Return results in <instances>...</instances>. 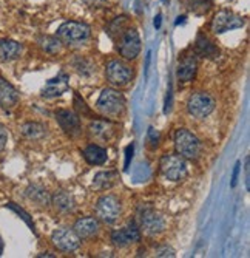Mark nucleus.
I'll return each instance as SVG.
<instances>
[{
    "label": "nucleus",
    "mask_w": 250,
    "mask_h": 258,
    "mask_svg": "<svg viewBox=\"0 0 250 258\" xmlns=\"http://www.w3.org/2000/svg\"><path fill=\"white\" fill-rule=\"evenodd\" d=\"M54 116H56L57 124L66 135L74 136L80 132V118L77 113L71 110H57Z\"/></svg>",
    "instance_id": "14"
},
{
    "label": "nucleus",
    "mask_w": 250,
    "mask_h": 258,
    "mask_svg": "<svg viewBox=\"0 0 250 258\" xmlns=\"http://www.w3.org/2000/svg\"><path fill=\"white\" fill-rule=\"evenodd\" d=\"M154 27H156V28L161 27V16H157V17H156V20H154Z\"/></svg>",
    "instance_id": "38"
},
{
    "label": "nucleus",
    "mask_w": 250,
    "mask_h": 258,
    "mask_svg": "<svg viewBox=\"0 0 250 258\" xmlns=\"http://www.w3.org/2000/svg\"><path fill=\"white\" fill-rule=\"evenodd\" d=\"M195 48H196V53H195V54L202 56V57L216 59V57L219 56V50L215 46V43H213L210 39H207L206 36H202V34L198 36Z\"/></svg>",
    "instance_id": "21"
},
{
    "label": "nucleus",
    "mask_w": 250,
    "mask_h": 258,
    "mask_svg": "<svg viewBox=\"0 0 250 258\" xmlns=\"http://www.w3.org/2000/svg\"><path fill=\"white\" fill-rule=\"evenodd\" d=\"M74 105H76V110L79 113H82V114H92V111H90V108L87 107V104L77 95H74Z\"/></svg>",
    "instance_id": "32"
},
{
    "label": "nucleus",
    "mask_w": 250,
    "mask_h": 258,
    "mask_svg": "<svg viewBox=\"0 0 250 258\" xmlns=\"http://www.w3.org/2000/svg\"><path fill=\"white\" fill-rule=\"evenodd\" d=\"M138 217H139V224H141L139 229H142L147 235L154 237V235H159V233L164 232L165 220L161 214L156 212L151 206H148V204L141 206Z\"/></svg>",
    "instance_id": "6"
},
{
    "label": "nucleus",
    "mask_w": 250,
    "mask_h": 258,
    "mask_svg": "<svg viewBox=\"0 0 250 258\" xmlns=\"http://www.w3.org/2000/svg\"><path fill=\"white\" fill-rule=\"evenodd\" d=\"M198 70V60L195 53H186L178 62V70H176V78L179 82H190L196 76Z\"/></svg>",
    "instance_id": "13"
},
{
    "label": "nucleus",
    "mask_w": 250,
    "mask_h": 258,
    "mask_svg": "<svg viewBox=\"0 0 250 258\" xmlns=\"http://www.w3.org/2000/svg\"><path fill=\"white\" fill-rule=\"evenodd\" d=\"M68 85H70V76L65 73H60L45 84V87L40 91V95H42V98H47V99L57 98L68 90Z\"/></svg>",
    "instance_id": "15"
},
{
    "label": "nucleus",
    "mask_w": 250,
    "mask_h": 258,
    "mask_svg": "<svg viewBox=\"0 0 250 258\" xmlns=\"http://www.w3.org/2000/svg\"><path fill=\"white\" fill-rule=\"evenodd\" d=\"M248 161H250V158L247 156L245 158V187H247V190L250 189V175H248L250 169H248Z\"/></svg>",
    "instance_id": "36"
},
{
    "label": "nucleus",
    "mask_w": 250,
    "mask_h": 258,
    "mask_svg": "<svg viewBox=\"0 0 250 258\" xmlns=\"http://www.w3.org/2000/svg\"><path fill=\"white\" fill-rule=\"evenodd\" d=\"M154 255L156 256H161V258H173L176 253H175V249L170 247V246H159L154 249Z\"/></svg>",
    "instance_id": "31"
},
{
    "label": "nucleus",
    "mask_w": 250,
    "mask_h": 258,
    "mask_svg": "<svg viewBox=\"0 0 250 258\" xmlns=\"http://www.w3.org/2000/svg\"><path fill=\"white\" fill-rule=\"evenodd\" d=\"M8 209H11V210H14V212L22 218V220H24L30 227H31V230H34V224H33V221H31V218H30V215L25 212V210L24 209H22V207H19V206H16L14 203H8V206H7Z\"/></svg>",
    "instance_id": "28"
},
{
    "label": "nucleus",
    "mask_w": 250,
    "mask_h": 258,
    "mask_svg": "<svg viewBox=\"0 0 250 258\" xmlns=\"http://www.w3.org/2000/svg\"><path fill=\"white\" fill-rule=\"evenodd\" d=\"M175 150L184 159H198L202 150L201 141L187 128H179L175 133Z\"/></svg>",
    "instance_id": "2"
},
{
    "label": "nucleus",
    "mask_w": 250,
    "mask_h": 258,
    "mask_svg": "<svg viewBox=\"0 0 250 258\" xmlns=\"http://www.w3.org/2000/svg\"><path fill=\"white\" fill-rule=\"evenodd\" d=\"M7 143H8V130L4 125H0V152L5 150Z\"/></svg>",
    "instance_id": "33"
},
{
    "label": "nucleus",
    "mask_w": 250,
    "mask_h": 258,
    "mask_svg": "<svg viewBox=\"0 0 250 258\" xmlns=\"http://www.w3.org/2000/svg\"><path fill=\"white\" fill-rule=\"evenodd\" d=\"M133 150H134L133 144L127 147V153H125V155H127V156H125V170H128V166H130V159L133 158Z\"/></svg>",
    "instance_id": "35"
},
{
    "label": "nucleus",
    "mask_w": 250,
    "mask_h": 258,
    "mask_svg": "<svg viewBox=\"0 0 250 258\" xmlns=\"http://www.w3.org/2000/svg\"><path fill=\"white\" fill-rule=\"evenodd\" d=\"M105 75H107V79L110 84L118 85V87H124V85L130 84V81L133 78L131 68L121 60H110L105 68Z\"/></svg>",
    "instance_id": "10"
},
{
    "label": "nucleus",
    "mask_w": 250,
    "mask_h": 258,
    "mask_svg": "<svg viewBox=\"0 0 250 258\" xmlns=\"http://www.w3.org/2000/svg\"><path fill=\"white\" fill-rule=\"evenodd\" d=\"M88 132L95 139H101V141H108L116 132V125L111 124L110 121H102V119H96L92 121L88 125Z\"/></svg>",
    "instance_id": "18"
},
{
    "label": "nucleus",
    "mask_w": 250,
    "mask_h": 258,
    "mask_svg": "<svg viewBox=\"0 0 250 258\" xmlns=\"http://www.w3.org/2000/svg\"><path fill=\"white\" fill-rule=\"evenodd\" d=\"M239 170H241V162L238 161L235 164V169H233V175H232V187L236 185V181H238V176H239Z\"/></svg>",
    "instance_id": "34"
},
{
    "label": "nucleus",
    "mask_w": 250,
    "mask_h": 258,
    "mask_svg": "<svg viewBox=\"0 0 250 258\" xmlns=\"http://www.w3.org/2000/svg\"><path fill=\"white\" fill-rule=\"evenodd\" d=\"M22 45L11 39H0V59L4 62H10L17 59L22 54Z\"/></svg>",
    "instance_id": "20"
},
{
    "label": "nucleus",
    "mask_w": 250,
    "mask_h": 258,
    "mask_svg": "<svg viewBox=\"0 0 250 258\" xmlns=\"http://www.w3.org/2000/svg\"><path fill=\"white\" fill-rule=\"evenodd\" d=\"M51 241L60 252H73L80 246V238L73 229L59 227L51 233Z\"/></svg>",
    "instance_id": "9"
},
{
    "label": "nucleus",
    "mask_w": 250,
    "mask_h": 258,
    "mask_svg": "<svg viewBox=\"0 0 250 258\" xmlns=\"http://www.w3.org/2000/svg\"><path fill=\"white\" fill-rule=\"evenodd\" d=\"M87 2H88V4H98L99 0H87Z\"/></svg>",
    "instance_id": "40"
},
{
    "label": "nucleus",
    "mask_w": 250,
    "mask_h": 258,
    "mask_svg": "<svg viewBox=\"0 0 250 258\" xmlns=\"http://www.w3.org/2000/svg\"><path fill=\"white\" fill-rule=\"evenodd\" d=\"M244 27V20L229 11H219L212 20V31L215 34H222L232 30H238Z\"/></svg>",
    "instance_id": "11"
},
{
    "label": "nucleus",
    "mask_w": 250,
    "mask_h": 258,
    "mask_svg": "<svg viewBox=\"0 0 250 258\" xmlns=\"http://www.w3.org/2000/svg\"><path fill=\"white\" fill-rule=\"evenodd\" d=\"M96 212L104 223L115 224L121 217V201L115 195H104L96 203Z\"/></svg>",
    "instance_id": "8"
},
{
    "label": "nucleus",
    "mask_w": 250,
    "mask_h": 258,
    "mask_svg": "<svg viewBox=\"0 0 250 258\" xmlns=\"http://www.w3.org/2000/svg\"><path fill=\"white\" fill-rule=\"evenodd\" d=\"M159 172H161V175L169 181H173V182L183 181L189 173L187 162L178 153L176 155L167 153L161 158V161H159Z\"/></svg>",
    "instance_id": "4"
},
{
    "label": "nucleus",
    "mask_w": 250,
    "mask_h": 258,
    "mask_svg": "<svg viewBox=\"0 0 250 258\" xmlns=\"http://www.w3.org/2000/svg\"><path fill=\"white\" fill-rule=\"evenodd\" d=\"M73 230L77 233V237L80 240H88L93 238L96 233L99 232V221L93 217H85L76 221Z\"/></svg>",
    "instance_id": "17"
},
{
    "label": "nucleus",
    "mask_w": 250,
    "mask_h": 258,
    "mask_svg": "<svg viewBox=\"0 0 250 258\" xmlns=\"http://www.w3.org/2000/svg\"><path fill=\"white\" fill-rule=\"evenodd\" d=\"M90 36H92V30L87 23L82 22H65L57 30V39L68 46L84 45L90 39Z\"/></svg>",
    "instance_id": "1"
},
{
    "label": "nucleus",
    "mask_w": 250,
    "mask_h": 258,
    "mask_svg": "<svg viewBox=\"0 0 250 258\" xmlns=\"http://www.w3.org/2000/svg\"><path fill=\"white\" fill-rule=\"evenodd\" d=\"M73 67H74V70H76V72H77L79 75H82V76H85V78L92 76V75L96 72V68H95V65H93V62H92V60H88V59H84V57L74 59V60H73Z\"/></svg>",
    "instance_id": "27"
},
{
    "label": "nucleus",
    "mask_w": 250,
    "mask_h": 258,
    "mask_svg": "<svg viewBox=\"0 0 250 258\" xmlns=\"http://www.w3.org/2000/svg\"><path fill=\"white\" fill-rule=\"evenodd\" d=\"M159 138H161L159 132L154 130L153 127H150L148 132H147V143H148V146H150L151 149H156V147H157V144H159Z\"/></svg>",
    "instance_id": "30"
},
{
    "label": "nucleus",
    "mask_w": 250,
    "mask_h": 258,
    "mask_svg": "<svg viewBox=\"0 0 250 258\" xmlns=\"http://www.w3.org/2000/svg\"><path fill=\"white\" fill-rule=\"evenodd\" d=\"M116 181H118V173L107 170V172H99L95 176L93 185L98 190H107V189H111V187L116 184Z\"/></svg>",
    "instance_id": "24"
},
{
    "label": "nucleus",
    "mask_w": 250,
    "mask_h": 258,
    "mask_svg": "<svg viewBox=\"0 0 250 258\" xmlns=\"http://www.w3.org/2000/svg\"><path fill=\"white\" fill-rule=\"evenodd\" d=\"M4 249H5V244H4L2 238H0V256H2V255H4Z\"/></svg>",
    "instance_id": "39"
},
{
    "label": "nucleus",
    "mask_w": 250,
    "mask_h": 258,
    "mask_svg": "<svg viewBox=\"0 0 250 258\" xmlns=\"http://www.w3.org/2000/svg\"><path fill=\"white\" fill-rule=\"evenodd\" d=\"M82 155H84L85 161L88 164H92V166H102L108 158L107 150L101 146H96V144H90L88 147H85Z\"/></svg>",
    "instance_id": "22"
},
{
    "label": "nucleus",
    "mask_w": 250,
    "mask_h": 258,
    "mask_svg": "<svg viewBox=\"0 0 250 258\" xmlns=\"http://www.w3.org/2000/svg\"><path fill=\"white\" fill-rule=\"evenodd\" d=\"M51 203L54 204V207L62 214H71L76 209V201L73 198V195H70L68 192L59 190L51 197Z\"/></svg>",
    "instance_id": "19"
},
{
    "label": "nucleus",
    "mask_w": 250,
    "mask_h": 258,
    "mask_svg": "<svg viewBox=\"0 0 250 258\" xmlns=\"http://www.w3.org/2000/svg\"><path fill=\"white\" fill-rule=\"evenodd\" d=\"M43 256H47V258H54L56 255H53V253H50V252H43V253H39V255H37V258H43Z\"/></svg>",
    "instance_id": "37"
},
{
    "label": "nucleus",
    "mask_w": 250,
    "mask_h": 258,
    "mask_svg": "<svg viewBox=\"0 0 250 258\" xmlns=\"http://www.w3.org/2000/svg\"><path fill=\"white\" fill-rule=\"evenodd\" d=\"M113 40L116 42V48L119 51V54L127 59V60H133L139 56L141 53V37L139 33L134 28H125L124 31H121L116 37H113Z\"/></svg>",
    "instance_id": "3"
},
{
    "label": "nucleus",
    "mask_w": 250,
    "mask_h": 258,
    "mask_svg": "<svg viewBox=\"0 0 250 258\" xmlns=\"http://www.w3.org/2000/svg\"><path fill=\"white\" fill-rule=\"evenodd\" d=\"M37 43H39L40 48H42L45 53H48V54H56V53H59L60 45H62V42L57 39V36H56V37H54V36H40V37L37 39Z\"/></svg>",
    "instance_id": "26"
},
{
    "label": "nucleus",
    "mask_w": 250,
    "mask_h": 258,
    "mask_svg": "<svg viewBox=\"0 0 250 258\" xmlns=\"http://www.w3.org/2000/svg\"><path fill=\"white\" fill-rule=\"evenodd\" d=\"M141 240V229L134 221L128 223L124 229L115 230L111 233V243L116 247H127L131 243H138Z\"/></svg>",
    "instance_id": "12"
},
{
    "label": "nucleus",
    "mask_w": 250,
    "mask_h": 258,
    "mask_svg": "<svg viewBox=\"0 0 250 258\" xmlns=\"http://www.w3.org/2000/svg\"><path fill=\"white\" fill-rule=\"evenodd\" d=\"M19 91L7 79L0 78V107L4 110H13L19 104Z\"/></svg>",
    "instance_id": "16"
},
{
    "label": "nucleus",
    "mask_w": 250,
    "mask_h": 258,
    "mask_svg": "<svg viewBox=\"0 0 250 258\" xmlns=\"http://www.w3.org/2000/svg\"><path fill=\"white\" fill-rule=\"evenodd\" d=\"M187 110L196 119H206L215 110V99L206 91H198L189 98Z\"/></svg>",
    "instance_id": "7"
},
{
    "label": "nucleus",
    "mask_w": 250,
    "mask_h": 258,
    "mask_svg": "<svg viewBox=\"0 0 250 258\" xmlns=\"http://www.w3.org/2000/svg\"><path fill=\"white\" fill-rule=\"evenodd\" d=\"M20 132L27 139H42L47 135V127L40 122H25L20 127Z\"/></svg>",
    "instance_id": "25"
},
{
    "label": "nucleus",
    "mask_w": 250,
    "mask_h": 258,
    "mask_svg": "<svg viewBox=\"0 0 250 258\" xmlns=\"http://www.w3.org/2000/svg\"><path fill=\"white\" fill-rule=\"evenodd\" d=\"M184 5L190 11H195V13H199V8H201V11H207L206 0H184Z\"/></svg>",
    "instance_id": "29"
},
{
    "label": "nucleus",
    "mask_w": 250,
    "mask_h": 258,
    "mask_svg": "<svg viewBox=\"0 0 250 258\" xmlns=\"http://www.w3.org/2000/svg\"><path fill=\"white\" fill-rule=\"evenodd\" d=\"M25 195L30 201H33L34 204L40 206V207H47L51 204V195L48 194L47 189H43L40 185H30L25 190Z\"/></svg>",
    "instance_id": "23"
},
{
    "label": "nucleus",
    "mask_w": 250,
    "mask_h": 258,
    "mask_svg": "<svg viewBox=\"0 0 250 258\" xmlns=\"http://www.w3.org/2000/svg\"><path fill=\"white\" fill-rule=\"evenodd\" d=\"M125 96L119 90L115 88H105L98 98L96 107L105 116H118L125 110Z\"/></svg>",
    "instance_id": "5"
}]
</instances>
